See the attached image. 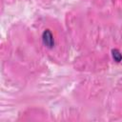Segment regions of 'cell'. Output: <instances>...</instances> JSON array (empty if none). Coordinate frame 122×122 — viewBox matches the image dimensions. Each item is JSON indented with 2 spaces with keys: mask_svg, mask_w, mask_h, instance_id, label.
Wrapping results in <instances>:
<instances>
[{
  "mask_svg": "<svg viewBox=\"0 0 122 122\" xmlns=\"http://www.w3.org/2000/svg\"><path fill=\"white\" fill-rule=\"evenodd\" d=\"M113 51L115 52V54H114V53H112V56H113V58H115V60L119 61V60L122 58V55H121V54H120V53H119V52H118L116 50H115V51Z\"/></svg>",
  "mask_w": 122,
  "mask_h": 122,
  "instance_id": "cell-2",
  "label": "cell"
},
{
  "mask_svg": "<svg viewBox=\"0 0 122 122\" xmlns=\"http://www.w3.org/2000/svg\"><path fill=\"white\" fill-rule=\"evenodd\" d=\"M43 41L44 44L47 45L48 47L51 48L54 45V40H53V36L51 34V32L49 30H45L44 33H43Z\"/></svg>",
  "mask_w": 122,
  "mask_h": 122,
  "instance_id": "cell-1",
  "label": "cell"
}]
</instances>
